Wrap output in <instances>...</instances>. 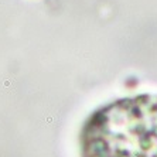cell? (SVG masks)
I'll return each instance as SVG.
<instances>
[{
  "mask_svg": "<svg viewBox=\"0 0 157 157\" xmlns=\"http://www.w3.org/2000/svg\"><path fill=\"white\" fill-rule=\"evenodd\" d=\"M82 157H157V93L100 105L79 132Z\"/></svg>",
  "mask_w": 157,
  "mask_h": 157,
  "instance_id": "1",
  "label": "cell"
}]
</instances>
